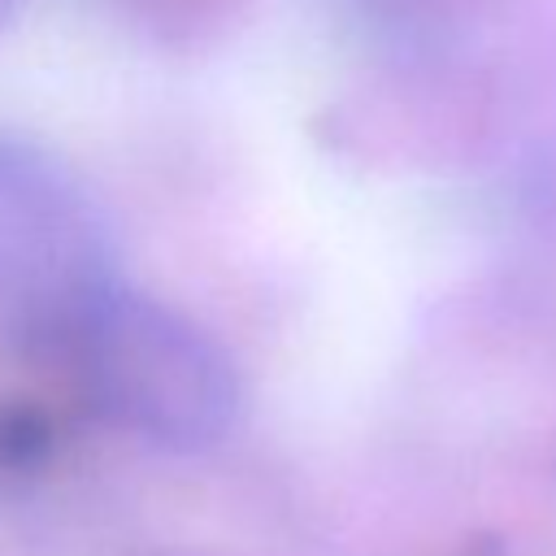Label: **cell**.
<instances>
[{"label":"cell","instance_id":"obj_3","mask_svg":"<svg viewBox=\"0 0 556 556\" xmlns=\"http://www.w3.org/2000/svg\"><path fill=\"white\" fill-rule=\"evenodd\" d=\"M9 9H13V0H0V26L9 22Z\"/></svg>","mask_w":556,"mask_h":556},{"label":"cell","instance_id":"obj_2","mask_svg":"<svg viewBox=\"0 0 556 556\" xmlns=\"http://www.w3.org/2000/svg\"><path fill=\"white\" fill-rule=\"evenodd\" d=\"M117 235L91 182L48 143L0 130V313L39 348L117 287Z\"/></svg>","mask_w":556,"mask_h":556},{"label":"cell","instance_id":"obj_1","mask_svg":"<svg viewBox=\"0 0 556 556\" xmlns=\"http://www.w3.org/2000/svg\"><path fill=\"white\" fill-rule=\"evenodd\" d=\"M43 352L74 374L100 417L165 452L213 447L239 417L230 352L200 321L126 282L83 304Z\"/></svg>","mask_w":556,"mask_h":556}]
</instances>
